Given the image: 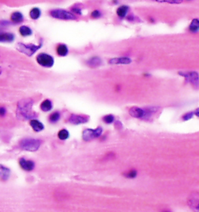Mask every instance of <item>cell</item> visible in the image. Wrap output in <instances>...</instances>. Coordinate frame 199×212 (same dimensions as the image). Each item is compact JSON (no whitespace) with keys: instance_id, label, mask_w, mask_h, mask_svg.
<instances>
[{"instance_id":"6da1fadb","label":"cell","mask_w":199,"mask_h":212,"mask_svg":"<svg viewBox=\"0 0 199 212\" xmlns=\"http://www.w3.org/2000/svg\"><path fill=\"white\" fill-rule=\"evenodd\" d=\"M33 101L31 100H22L18 105V112H19V115L22 116L24 119H30L31 117H35L36 115L33 113L31 111L32 108Z\"/></svg>"},{"instance_id":"7a4b0ae2","label":"cell","mask_w":199,"mask_h":212,"mask_svg":"<svg viewBox=\"0 0 199 212\" xmlns=\"http://www.w3.org/2000/svg\"><path fill=\"white\" fill-rule=\"evenodd\" d=\"M41 145V141L35 139H25L21 141L20 147L24 150L35 152L39 149Z\"/></svg>"},{"instance_id":"3957f363","label":"cell","mask_w":199,"mask_h":212,"mask_svg":"<svg viewBox=\"0 0 199 212\" xmlns=\"http://www.w3.org/2000/svg\"><path fill=\"white\" fill-rule=\"evenodd\" d=\"M50 14L54 18H58V19L61 20H75L76 19V16L73 14L72 13L69 11H66L65 10H61V9H58V10H52L50 12Z\"/></svg>"},{"instance_id":"277c9868","label":"cell","mask_w":199,"mask_h":212,"mask_svg":"<svg viewBox=\"0 0 199 212\" xmlns=\"http://www.w3.org/2000/svg\"><path fill=\"white\" fill-rule=\"evenodd\" d=\"M41 47H42V45L35 46V45L33 44H23V43H19V44L18 45L17 48L18 50H19L20 52L26 54L28 56H31V55H33V54H35Z\"/></svg>"},{"instance_id":"5b68a950","label":"cell","mask_w":199,"mask_h":212,"mask_svg":"<svg viewBox=\"0 0 199 212\" xmlns=\"http://www.w3.org/2000/svg\"><path fill=\"white\" fill-rule=\"evenodd\" d=\"M102 133V128L98 127L96 129H88L84 130L83 132V140L84 141H92V140L95 139V138H97L100 136H101Z\"/></svg>"},{"instance_id":"8992f818","label":"cell","mask_w":199,"mask_h":212,"mask_svg":"<svg viewBox=\"0 0 199 212\" xmlns=\"http://www.w3.org/2000/svg\"><path fill=\"white\" fill-rule=\"evenodd\" d=\"M37 62L44 67H51L54 65V58L46 54H40L37 57Z\"/></svg>"},{"instance_id":"52a82bcc","label":"cell","mask_w":199,"mask_h":212,"mask_svg":"<svg viewBox=\"0 0 199 212\" xmlns=\"http://www.w3.org/2000/svg\"><path fill=\"white\" fill-rule=\"evenodd\" d=\"M179 74L182 75L186 78L188 81L191 83L195 87H198V73L196 72H179Z\"/></svg>"},{"instance_id":"ba28073f","label":"cell","mask_w":199,"mask_h":212,"mask_svg":"<svg viewBox=\"0 0 199 212\" xmlns=\"http://www.w3.org/2000/svg\"><path fill=\"white\" fill-rule=\"evenodd\" d=\"M69 121L73 124H84L88 121V117L87 116H82V115H75L72 114L69 119Z\"/></svg>"},{"instance_id":"9c48e42d","label":"cell","mask_w":199,"mask_h":212,"mask_svg":"<svg viewBox=\"0 0 199 212\" xmlns=\"http://www.w3.org/2000/svg\"><path fill=\"white\" fill-rule=\"evenodd\" d=\"M19 165L21 166V168L23 170H26V171H32L35 168V163L31 161V160H27L25 159L21 158L19 160Z\"/></svg>"},{"instance_id":"30bf717a","label":"cell","mask_w":199,"mask_h":212,"mask_svg":"<svg viewBox=\"0 0 199 212\" xmlns=\"http://www.w3.org/2000/svg\"><path fill=\"white\" fill-rule=\"evenodd\" d=\"M110 64H115V65H128L132 63V60L129 58H112L109 61Z\"/></svg>"},{"instance_id":"8fae6325","label":"cell","mask_w":199,"mask_h":212,"mask_svg":"<svg viewBox=\"0 0 199 212\" xmlns=\"http://www.w3.org/2000/svg\"><path fill=\"white\" fill-rule=\"evenodd\" d=\"M129 114L133 117L143 118L144 115V111L143 108H138V107H132L129 109Z\"/></svg>"},{"instance_id":"7c38bea8","label":"cell","mask_w":199,"mask_h":212,"mask_svg":"<svg viewBox=\"0 0 199 212\" xmlns=\"http://www.w3.org/2000/svg\"><path fill=\"white\" fill-rule=\"evenodd\" d=\"M101 63L102 61L99 57H92V58H90L88 61H87V65H88L89 67L92 68L97 67V66H100Z\"/></svg>"},{"instance_id":"4fadbf2b","label":"cell","mask_w":199,"mask_h":212,"mask_svg":"<svg viewBox=\"0 0 199 212\" xmlns=\"http://www.w3.org/2000/svg\"><path fill=\"white\" fill-rule=\"evenodd\" d=\"M10 169H8L7 168L0 164V178L2 180H6L9 178V176H10Z\"/></svg>"},{"instance_id":"5bb4252c","label":"cell","mask_w":199,"mask_h":212,"mask_svg":"<svg viewBox=\"0 0 199 212\" xmlns=\"http://www.w3.org/2000/svg\"><path fill=\"white\" fill-rule=\"evenodd\" d=\"M30 125L35 132H40L42 129H44V125L37 120H31Z\"/></svg>"},{"instance_id":"9a60e30c","label":"cell","mask_w":199,"mask_h":212,"mask_svg":"<svg viewBox=\"0 0 199 212\" xmlns=\"http://www.w3.org/2000/svg\"><path fill=\"white\" fill-rule=\"evenodd\" d=\"M14 40V35L10 33L0 34V42L1 43H8Z\"/></svg>"},{"instance_id":"2e32d148","label":"cell","mask_w":199,"mask_h":212,"mask_svg":"<svg viewBox=\"0 0 199 212\" xmlns=\"http://www.w3.org/2000/svg\"><path fill=\"white\" fill-rule=\"evenodd\" d=\"M68 51H69V50H68L67 47L64 44L59 45L58 47V48H57V53H58V54L59 56L61 57L66 56L68 54Z\"/></svg>"},{"instance_id":"e0dca14e","label":"cell","mask_w":199,"mask_h":212,"mask_svg":"<svg viewBox=\"0 0 199 212\" xmlns=\"http://www.w3.org/2000/svg\"><path fill=\"white\" fill-rule=\"evenodd\" d=\"M11 20L14 23H18L21 22L23 20V16L20 12H14L11 14Z\"/></svg>"},{"instance_id":"ac0fdd59","label":"cell","mask_w":199,"mask_h":212,"mask_svg":"<svg viewBox=\"0 0 199 212\" xmlns=\"http://www.w3.org/2000/svg\"><path fill=\"white\" fill-rule=\"evenodd\" d=\"M41 108L44 112H48L52 109V103L50 100H46L41 104Z\"/></svg>"},{"instance_id":"d6986e66","label":"cell","mask_w":199,"mask_h":212,"mask_svg":"<svg viewBox=\"0 0 199 212\" xmlns=\"http://www.w3.org/2000/svg\"><path fill=\"white\" fill-rule=\"evenodd\" d=\"M199 30V21L197 18H194L193 21L191 22V23L189 25V31L193 32V33H196Z\"/></svg>"},{"instance_id":"ffe728a7","label":"cell","mask_w":199,"mask_h":212,"mask_svg":"<svg viewBox=\"0 0 199 212\" xmlns=\"http://www.w3.org/2000/svg\"><path fill=\"white\" fill-rule=\"evenodd\" d=\"M128 11V7L127 6H122L117 9V14L120 18H124L126 16L127 13Z\"/></svg>"},{"instance_id":"44dd1931","label":"cell","mask_w":199,"mask_h":212,"mask_svg":"<svg viewBox=\"0 0 199 212\" xmlns=\"http://www.w3.org/2000/svg\"><path fill=\"white\" fill-rule=\"evenodd\" d=\"M19 32L21 34V35L22 36H30L32 34V31L30 29L29 27L26 26H22L19 28Z\"/></svg>"},{"instance_id":"7402d4cb","label":"cell","mask_w":199,"mask_h":212,"mask_svg":"<svg viewBox=\"0 0 199 212\" xmlns=\"http://www.w3.org/2000/svg\"><path fill=\"white\" fill-rule=\"evenodd\" d=\"M40 10H39V8L36 7L33 8L32 10H30V16L31 18H33V19H38L40 17Z\"/></svg>"},{"instance_id":"603a6c76","label":"cell","mask_w":199,"mask_h":212,"mask_svg":"<svg viewBox=\"0 0 199 212\" xmlns=\"http://www.w3.org/2000/svg\"><path fill=\"white\" fill-rule=\"evenodd\" d=\"M69 137V132L67 131V130L65 129H62L61 130V131L58 132V137H59L60 140H62V141H64V140H66L68 139Z\"/></svg>"},{"instance_id":"cb8c5ba5","label":"cell","mask_w":199,"mask_h":212,"mask_svg":"<svg viewBox=\"0 0 199 212\" xmlns=\"http://www.w3.org/2000/svg\"><path fill=\"white\" fill-rule=\"evenodd\" d=\"M158 2H167L170 4H179L183 2V0H152Z\"/></svg>"},{"instance_id":"d4e9b609","label":"cell","mask_w":199,"mask_h":212,"mask_svg":"<svg viewBox=\"0 0 199 212\" xmlns=\"http://www.w3.org/2000/svg\"><path fill=\"white\" fill-rule=\"evenodd\" d=\"M60 119V113L58 112H55L54 113H52L50 116V121L52 123H55V122L58 121V120Z\"/></svg>"},{"instance_id":"484cf974","label":"cell","mask_w":199,"mask_h":212,"mask_svg":"<svg viewBox=\"0 0 199 212\" xmlns=\"http://www.w3.org/2000/svg\"><path fill=\"white\" fill-rule=\"evenodd\" d=\"M124 176H126L127 178L133 179V178H135L136 176H137V172H136V171H135V170H132V171H130V172L125 173Z\"/></svg>"},{"instance_id":"4316f807","label":"cell","mask_w":199,"mask_h":212,"mask_svg":"<svg viewBox=\"0 0 199 212\" xmlns=\"http://www.w3.org/2000/svg\"><path fill=\"white\" fill-rule=\"evenodd\" d=\"M103 120L107 124H111L114 121V116L112 115H107V116H104Z\"/></svg>"},{"instance_id":"83f0119b","label":"cell","mask_w":199,"mask_h":212,"mask_svg":"<svg viewBox=\"0 0 199 212\" xmlns=\"http://www.w3.org/2000/svg\"><path fill=\"white\" fill-rule=\"evenodd\" d=\"M193 112H188V113L185 114L183 116V120H188L191 119L192 117H193Z\"/></svg>"},{"instance_id":"f1b7e54d","label":"cell","mask_w":199,"mask_h":212,"mask_svg":"<svg viewBox=\"0 0 199 212\" xmlns=\"http://www.w3.org/2000/svg\"><path fill=\"white\" fill-rule=\"evenodd\" d=\"M92 18H99L100 16V12L98 11V10H94V11L92 12Z\"/></svg>"},{"instance_id":"f546056e","label":"cell","mask_w":199,"mask_h":212,"mask_svg":"<svg viewBox=\"0 0 199 212\" xmlns=\"http://www.w3.org/2000/svg\"><path fill=\"white\" fill-rule=\"evenodd\" d=\"M5 113H6V109L4 108H2V107H1V108H0V116H3L4 115H5Z\"/></svg>"},{"instance_id":"4dcf8cb0","label":"cell","mask_w":199,"mask_h":212,"mask_svg":"<svg viewBox=\"0 0 199 212\" xmlns=\"http://www.w3.org/2000/svg\"><path fill=\"white\" fill-rule=\"evenodd\" d=\"M73 11H75V13H77L79 14H80V10H79V9H77V8H73Z\"/></svg>"},{"instance_id":"1f68e13d","label":"cell","mask_w":199,"mask_h":212,"mask_svg":"<svg viewBox=\"0 0 199 212\" xmlns=\"http://www.w3.org/2000/svg\"><path fill=\"white\" fill-rule=\"evenodd\" d=\"M195 113H196V115H197V116H198V108H197V110H196V112H195Z\"/></svg>"},{"instance_id":"d6a6232c","label":"cell","mask_w":199,"mask_h":212,"mask_svg":"<svg viewBox=\"0 0 199 212\" xmlns=\"http://www.w3.org/2000/svg\"><path fill=\"white\" fill-rule=\"evenodd\" d=\"M165 212H169V211H165Z\"/></svg>"}]
</instances>
